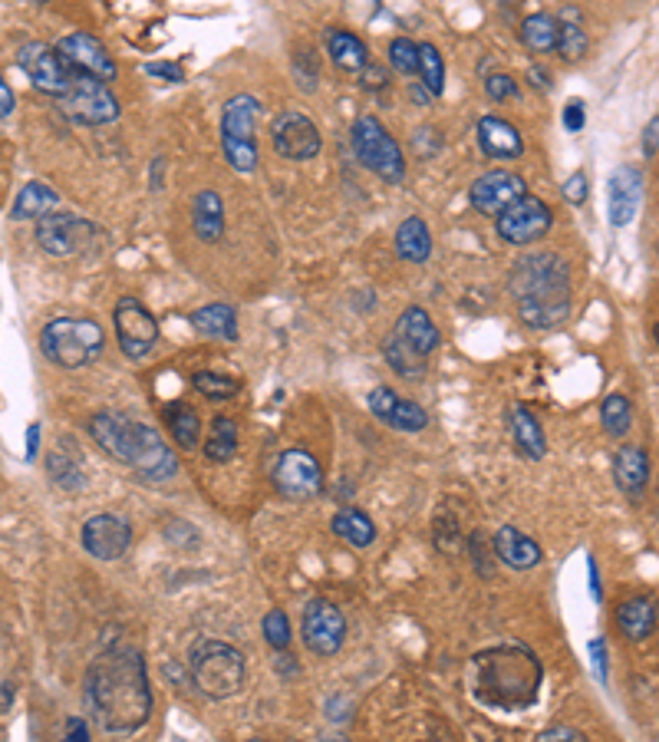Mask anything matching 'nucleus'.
I'll list each match as a JSON object with an SVG mask.
<instances>
[{
    "instance_id": "48",
    "label": "nucleus",
    "mask_w": 659,
    "mask_h": 742,
    "mask_svg": "<svg viewBox=\"0 0 659 742\" xmlns=\"http://www.w3.org/2000/svg\"><path fill=\"white\" fill-rule=\"evenodd\" d=\"M584 103L580 100H571L567 106H564V126H567V133H580L584 129Z\"/></svg>"
},
{
    "instance_id": "23",
    "label": "nucleus",
    "mask_w": 659,
    "mask_h": 742,
    "mask_svg": "<svg viewBox=\"0 0 659 742\" xmlns=\"http://www.w3.org/2000/svg\"><path fill=\"white\" fill-rule=\"evenodd\" d=\"M494 555L501 564L514 567V571H527V567H537L541 564V548L537 542H531L521 529L514 525H504L494 532Z\"/></svg>"
},
{
    "instance_id": "39",
    "label": "nucleus",
    "mask_w": 659,
    "mask_h": 742,
    "mask_svg": "<svg viewBox=\"0 0 659 742\" xmlns=\"http://www.w3.org/2000/svg\"><path fill=\"white\" fill-rule=\"evenodd\" d=\"M383 354L399 376H406V379H422L426 376V357H419L412 347H406L396 334H393V341L383 344Z\"/></svg>"
},
{
    "instance_id": "40",
    "label": "nucleus",
    "mask_w": 659,
    "mask_h": 742,
    "mask_svg": "<svg viewBox=\"0 0 659 742\" xmlns=\"http://www.w3.org/2000/svg\"><path fill=\"white\" fill-rule=\"evenodd\" d=\"M419 76H422L429 96H442L446 63H442V53L436 50V43H419Z\"/></svg>"
},
{
    "instance_id": "17",
    "label": "nucleus",
    "mask_w": 659,
    "mask_h": 742,
    "mask_svg": "<svg viewBox=\"0 0 659 742\" xmlns=\"http://www.w3.org/2000/svg\"><path fill=\"white\" fill-rule=\"evenodd\" d=\"M56 53L70 66V73H86L103 83L116 80V60L106 50V43L93 33H70L56 43Z\"/></svg>"
},
{
    "instance_id": "35",
    "label": "nucleus",
    "mask_w": 659,
    "mask_h": 742,
    "mask_svg": "<svg viewBox=\"0 0 659 742\" xmlns=\"http://www.w3.org/2000/svg\"><path fill=\"white\" fill-rule=\"evenodd\" d=\"M56 201H60V195L46 186V182H27V186L20 188L17 201H13V218H17V221H23V218H40V215H46Z\"/></svg>"
},
{
    "instance_id": "42",
    "label": "nucleus",
    "mask_w": 659,
    "mask_h": 742,
    "mask_svg": "<svg viewBox=\"0 0 659 742\" xmlns=\"http://www.w3.org/2000/svg\"><path fill=\"white\" fill-rule=\"evenodd\" d=\"M554 50L561 53V60L577 63L587 53V33L577 23H557V46Z\"/></svg>"
},
{
    "instance_id": "52",
    "label": "nucleus",
    "mask_w": 659,
    "mask_h": 742,
    "mask_svg": "<svg viewBox=\"0 0 659 742\" xmlns=\"http://www.w3.org/2000/svg\"><path fill=\"white\" fill-rule=\"evenodd\" d=\"M537 740H584V733L571 730V727H554V730H544Z\"/></svg>"
},
{
    "instance_id": "49",
    "label": "nucleus",
    "mask_w": 659,
    "mask_h": 742,
    "mask_svg": "<svg viewBox=\"0 0 659 742\" xmlns=\"http://www.w3.org/2000/svg\"><path fill=\"white\" fill-rule=\"evenodd\" d=\"M590 657H594V667H597V680L607 683V644H604V637H597L590 644Z\"/></svg>"
},
{
    "instance_id": "36",
    "label": "nucleus",
    "mask_w": 659,
    "mask_h": 742,
    "mask_svg": "<svg viewBox=\"0 0 659 742\" xmlns=\"http://www.w3.org/2000/svg\"><path fill=\"white\" fill-rule=\"evenodd\" d=\"M521 43L531 53H551L557 46V20L547 13H531L521 23Z\"/></svg>"
},
{
    "instance_id": "2",
    "label": "nucleus",
    "mask_w": 659,
    "mask_h": 742,
    "mask_svg": "<svg viewBox=\"0 0 659 742\" xmlns=\"http://www.w3.org/2000/svg\"><path fill=\"white\" fill-rule=\"evenodd\" d=\"M511 297L517 317L531 331H551L571 314V271L554 251L527 254L511 271Z\"/></svg>"
},
{
    "instance_id": "5",
    "label": "nucleus",
    "mask_w": 659,
    "mask_h": 742,
    "mask_svg": "<svg viewBox=\"0 0 659 742\" xmlns=\"http://www.w3.org/2000/svg\"><path fill=\"white\" fill-rule=\"evenodd\" d=\"M40 347L50 364H56L63 370H83L93 360H100V354L106 347V334L90 317H56L43 327Z\"/></svg>"
},
{
    "instance_id": "47",
    "label": "nucleus",
    "mask_w": 659,
    "mask_h": 742,
    "mask_svg": "<svg viewBox=\"0 0 659 742\" xmlns=\"http://www.w3.org/2000/svg\"><path fill=\"white\" fill-rule=\"evenodd\" d=\"M359 83L366 86V90H383L386 83H389V76H386V70L383 66H376V63H366L363 70H359Z\"/></svg>"
},
{
    "instance_id": "58",
    "label": "nucleus",
    "mask_w": 659,
    "mask_h": 742,
    "mask_svg": "<svg viewBox=\"0 0 659 742\" xmlns=\"http://www.w3.org/2000/svg\"><path fill=\"white\" fill-rule=\"evenodd\" d=\"M657 344H659V324H657Z\"/></svg>"
},
{
    "instance_id": "33",
    "label": "nucleus",
    "mask_w": 659,
    "mask_h": 742,
    "mask_svg": "<svg viewBox=\"0 0 659 742\" xmlns=\"http://www.w3.org/2000/svg\"><path fill=\"white\" fill-rule=\"evenodd\" d=\"M617 624H620V630H624L630 640H644V637H650L653 627H657V607H653V600H647V597H634V600H627V604L617 610Z\"/></svg>"
},
{
    "instance_id": "22",
    "label": "nucleus",
    "mask_w": 659,
    "mask_h": 742,
    "mask_svg": "<svg viewBox=\"0 0 659 742\" xmlns=\"http://www.w3.org/2000/svg\"><path fill=\"white\" fill-rule=\"evenodd\" d=\"M475 139H479V149L489 156V159H521L524 153V139L521 133L501 119V116H482L479 126H475Z\"/></svg>"
},
{
    "instance_id": "37",
    "label": "nucleus",
    "mask_w": 659,
    "mask_h": 742,
    "mask_svg": "<svg viewBox=\"0 0 659 742\" xmlns=\"http://www.w3.org/2000/svg\"><path fill=\"white\" fill-rule=\"evenodd\" d=\"M168 426H171V436L181 449H198V439H201V419L191 406L185 403H175L168 412H165Z\"/></svg>"
},
{
    "instance_id": "55",
    "label": "nucleus",
    "mask_w": 659,
    "mask_h": 742,
    "mask_svg": "<svg viewBox=\"0 0 659 742\" xmlns=\"http://www.w3.org/2000/svg\"><path fill=\"white\" fill-rule=\"evenodd\" d=\"M527 76H531V86H534V90H551V76H547V70L531 66V70H527Z\"/></svg>"
},
{
    "instance_id": "46",
    "label": "nucleus",
    "mask_w": 659,
    "mask_h": 742,
    "mask_svg": "<svg viewBox=\"0 0 659 742\" xmlns=\"http://www.w3.org/2000/svg\"><path fill=\"white\" fill-rule=\"evenodd\" d=\"M564 198L571 205H584L587 201V176L584 173H574L567 182H564Z\"/></svg>"
},
{
    "instance_id": "31",
    "label": "nucleus",
    "mask_w": 659,
    "mask_h": 742,
    "mask_svg": "<svg viewBox=\"0 0 659 742\" xmlns=\"http://www.w3.org/2000/svg\"><path fill=\"white\" fill-rule=\"evenodd\" d=\"M327 53L343 73H359L369 63L366 43L356 33H346V30H327Z\"/></svg>"
},
{
    "instance_id": "13",
    "label": "nucleus",
    "mask_w": 659,
    "mask_h": 742,
    "mask_svg": "<svg viewBox=\"0 0 659 742\" xmlns=\"http://www.w3.org/2000/svg\"><path fill=\"white\" fill-rule=\"evenodd\" d=\"M554 224V215L547 208V201L534 198V195H521L514 205H508L498 215V234L508 244H531L537 238H544Z\"/></svg>"
},
{
    "instance_id": "26",
    "label": "nucleus",
    "mask_w": 659,
    "mask_h": 742,
    "mask_svg": "<svg viewBox=\"0 0 659 742\" xmlns=\"http://www.w3.org/2000/svg\"><path fill=\"white\" fill-rule=\"evenodd\" d=\"M191 228H195V234H198L205 244L221 241V234H224V201H221L218 191L205 188V191L195 195V205H191Z\"/></svg>"
},
{
    "instance_id": "20",
    "label": "nucleus",
    "mask_w": 659,
    "mask_h": 742,
    "mask_svg": "<svg viewBox=\"0 0 659 742\" xmlns=\"http://www.w3.org/2000/svg\"><path fill=\"white\" fill-rule=\"evenodd\" d=\"M133 545V529L119 515H93L83 525V548L100 561H116L129 552Z\"/></svg>"
},
{
    "instance_id": "21",
    "label": "nucleus",
    "mask_w": 659,
    "mask_h": 742,
    "mask_svg": "<svg viewBox=\"0 0 659 742\" xmlns=\"http://www.w3.org/2000/svg\"><path fill=\"white\" fill-rule=\"evenodd\" d=\"M644 198V176L634 166H620L610 179V191H607V205H610V224L624 228L634 221L637 208Z\"/></svg>"
},
{
    "instance_id": "9",
    "label": "nucleus",
    "mask_w": 659,
    "mask_h": 742,
    "mask_svg": "<svg viewBox=\"0 0 659 742\" xmlns=\"http://www.w3.org/2000/svg\"><path fill=\"white\" fill-rule=\"evenodd\" d=\"M63 113L83 126H106L119 119V100L109 93V86L96 76L86 73H73L70 76V90L60 96Z\"/></svg>"
},
{
    "instance_id": "12",
    "label": "nucleus",
    "mask_w": 659,
    "mask_h": 742,
    "mask_svg": "<svg viewBox=\"0 0 659 742\" xmlns=\"http://www.w3.org/2000/svg\"><path fill=\"white\" fill-rule=\"evenodd\" d=\"M113 324H116L119 347L129 360H146L153 354L159 341V324L146 311V304H139L136 297H123L113 311Z\"/></svg>"
},
{
    "instance_id": "30",
    "label": "nucleus",
    "mask_w": 659,
    "mask_h": 742,
    "mask_svg": "<svg viewBox=\"0 0 659 742\" xmlns=\"http://www.w3.org/2000/svg\"><path fill=\"white\" fill-rule=\"evenodd\" d=\"M201 452H205V459L215 462V466L231 462L234 452H238V422L228 419V416H215L211 426H208V436H205Z\"/></svg>"
},
{
    "instance_id": "8",
    "label": "nucleus",
    "mask_w": 659,
    "mask_h": 742,
    "mask_svg": "<svg viewBox=\"0 0 659 742\" xmlns=\"http://www.w3.org/2000/svg\"><path fill=\"white\" fill-rule=\"evenodd\" d=\"M349 139H353V153H356L359 166L369 169L376 179L393 182V186H399L406 179L402 149H399V143L386 133V126L376 116H359L353 123Z\"/></svg>"
},
{
    "instance_id": "54",
    "label": "nucleus",
    "mask_w": 659,
    "mask_h": 742,
    "mask_svg": "<svg viewBox=\"0 0 659 742\" xmlns=\"http://www.w3.org/2000/svg\"><path fill=\"white\" fill-rule=\"evenodd\" d=\"M13 113V90L7 86V80H0V119Z\"/></svg>"
},
{
    "instance_id": "32",
    "label": "nucleus",
    "mask_w": 659,
    "mask_h": 742,
    "mask_svg": "<svg viewBox=\"0 0 659 742\" xmlns=\"http://www.w3.org/2000/svg\"><path fill=\"white\" fill-rule=\"evenodd\" d=\"M333 535L336 539H343L346 545H353V548H369L373 542H376V525H373V519L366 515V512H359V509H339L336 515H333Z\"/></svg>"
},
{
    "instance_id": "41",
    "label": "nucleus",
    "mask_w": 659,
    "mask_h": 742,
    "mask_svg": "<svg viewBox=\"0 0 659 742\" xmlns=\"http://www.w3.org/2000/svg\"><path fill=\"white\" fill-rule=\"evenodd\" d=\"M191 383H195V389H198L201 396H208V399H231V396H238V389H241L238 379H231V376L215 370L195 373Z\"/></svg>"
},
{
    "instance_id": "19",
    "label": "nucleus",
    "mask_w": 659,
    "mask_h": 742,
    "mask_svg": "<svg viewBox=\"0 0 659 742\" xmlns=\"http://www.w3.org/2000/svg\"><path fill=\"white\" fill-rule=\"evenodd\" d=\"M369 412L376 416V419H383L389 429H396V432H422L426 426H429V412L419 406V403H412V399H402L396 389H389V386H376L373 393H369Z\"/></svg>"
},
{
    "instance_id": "44",
    "label": "nucleus",
    "mask_w": 659,
    "mask_h": 742,
    "mask_svg": "<svg viewBox=\"0 0 659 742\" xmlns=\"http://www.w3.org/2000/svg\"><path fill=\"white\" fill-rule=\"evenodd\" d=\"M261 630H264V640H268L274 650H287V644H291V620H287L284 610H268Z\"/></svg>"
},
{
    "instance_id": "29",
    "label": "nucleus",
    "mask_w": 659,
    "mask_h": 742,
    "mask_svg": "<svg viewBox=\"0 0 659 742\" xmlns=\"http://www.w3.org/2000/svg\"><path fill=\"white\" fill-rule=\"evenodd\" d=\"M191 327L215 341H238V314L231 304H205L191 314Z\"/></svg>"
},
{
    "instance_id": "27",
    "label": "nucleus",
    "mask_w": 659,
    "mask_h": 742,
    "mask_svg": "<svg viewBox=\"0 0 659 742\" xmlns=\"http://www.w3.org/2000/svg\"><path fill=\"white\" fill-rule=\"evenodd\" d=\"M614 479L617 489L627 495H640L650 482V456L640 446H624L614 459Z\"/></svg>"
},
{
    "instance_id": "24",
    "label": "nucleus",
    "mask_w": 659,
    "mask_h": 742,
    "mask_svg": "<svg viewBox=\"0 0 659 742\" xmlns=\"http://www.w3.org/2000/svg\"><path fill=\"white\" fill-rule=\"evenodd\" d=\"M396 337H399L406 347H412L419 357H429V354L442 344L439 327L432 324V317H429L422 307H409V311H402V317L396 321Z\"/></svg>"
},
{
    "instance_id": "56",
    "label": "nucleus",
    "mask_w": 659,
    "mask_h": 742,
    "mask_svg": "<svg viewBox=\"0 0 659 742\" xmlns=\"http://www.w3.org/2000/svg\"><path fill=\"white\" fill-rule=\"evenodd\" d=\"M66 736H70V740L83 742V740H90V730H86L80 720H70V723H66Z\"/></svg>"
},
{
    "instance_id": "6",
    "label": "nucleus",
    "mask_w": 659,
    "mask_h": 742,
    "mask_svg": "<svg viewBox=\"0 0 659 742\" xmlns=\"http://www.w3.org/2000/svg\"><path fill=\"white\" fill-rule=\"evenodd\" d=\"M188 670L208 700H228L244 687V654L224 640H198L188 654Z\"/></svg>"
},
{
    "instance_id": "50",
    "label": "nucleus",
    "mask_w": 659,
    "mask_h": 742,
    "mask_svg": "<svg viewBox=\"0 0 659 742\" xmlns=\"http://www.w3.org/2000/svg\"><path fill=\"white\" fill-rule=\"evenodd\" d=\"M146 73H149V76H163L168 83H181V80H185L181 66H175V63H149Z\"/></svg>"
},
{
    "instance_id": "38",
    "label": "nucleus",
    "mask_w": 659,
    "mask_h": 742,
    "mask_svg": "<svg viewBox=\"0 0 659 742\" xmlns=\"http://www.w3.org/2000/svg\"><path fill=\"white\" fill-rule=\"evenodd\" d=\"M600 422H604V432L620 439L630 432V422H634V409H630V399L624 393H610L600 406Z\"/></svg>"
},
{
    "instance_id": "34",
    "label": "nucleus",
    "mask_w": 659,
    "mask_h": 742,
    "mask_svg": "<svg viewBox=\"0 0 659 742\" xmlns=\"http://www.w3.org/2000/svg\"><path fill=\"white\" fill-rule=\"evenodd\" d=\"M50 475H53V482H56L60 489H66V492H73V489H80V485L86 482L73 442H60V446H56V452L50 456Z\"/></svg>"
},
{
    "instance_id": "45",
    "label": "nucleus",
    "mask_w": 659,
    "mask_h": 742,
    "mask_svg": "<svg viewBox=\"0 0 659 742\" xmlns=\"http://www.w3.org/2000/svg\"><path fill=\"white\" fill-rule=\"evenodd\" d=\"M485 93L492 96V100H511V96H517V83L508 76V73H492L489 80H485Z\"/></svg>"
},
{
    "instance_id": "11",
    "label": "nucleus",
    "mask_w": 659,
    "mask_h": 742,
    "mask_svg": "<svg viewBox=\"0 0 659 742\" xmlns=\"http://www.w3.org/2000/svg\"><path fill=\"white\" fill-rule=\"evenodd\" d=\"M93 231L96 228L73 211H46V215L36 218V241L53 258L80 254L93 241Z\"/></svg>"
},
{
    "instance_id": "43",
    "label": "nucleus",
    "mask_w": 659,
    "mask_h": 742,
    "mask_svg": "<svg viewBox=\"0 0 659 742\" xmlns=\"http://www.w3.org/2000/svg\"><path fill=\"white\" fill-rule=\"evenodd\" d=\"M389 63H393L396 73L416 76L419 73V43H412L409 36H396L389 43Z\"/></svg>"
},
{
    "instance_id": "53",
    "label": "nucleus",
    "mask_w": 659,
    "mask_h": 742,
    "mask_svg": "<svg viewBox=\"0 0 659 742\" xmlns=\"http://www.w3.org/2000/svg\"><path fill=\"white\" fill-rule=\"evenodd\" d=\"M36 452H40V426L33 422V426L27 429V462H33Z\"/></svg>"
},
{
    "instance_id": "28",
    "label": "nucleus",
    "mask_w": 659,
    "mask_h": 742,
    "mask_svg": "<svg viewBox=\"0 0 659 742\" xmlns=\"http://www.w3.org/2000/svg\"><path fill=\"white\" fill-rule=\"evenodd\" d=\"M396 254L409 264H426L432 254V234L422 218H406L396 228Z\"/></svg>"
},
{
    "instance_id": "18",
    "label": "nucleus",
    "mask_w": 659,
    "mask_h": 742,
    "mask_svg": "<svg viewBox=\"0 0 659 742\" xmlns=\"http://www.w3.org/2000/svg\"><path fill=\"white\" fill-rule=\"evenodd\" d=\"M524 191V179L508 173V169H492L485 176H479L472 188H469V201L479 215H501L508 205H514Z\"/></svg>"
},
{
    "instance_id": "3",
    "label": "nucleus",
    "mask_w": 659,
    "mask_h": 742,
    "mask_svg": "<svg viewBox=\"0 0 659 742\" xmlns=\"http://www.w3.org/2000/svg\"><path fill=\"white\" fill-rule=\"evenodd\" d=\"M90 436L109 459L129 466L143 482H168L178 475L175 452L168 449L159 429L146 422H136L119 412H96L90 419Z\"/></svg>"
},
{
    "instance_id": "7",
    "label": "nucleus",
    "mask_w": 659,
    "mask_h": 742,
    "mask_svg": "<svg viewBox=\"0 0 659 742\" xmlns=\"http://www.w3.org/2000/svg\"><path fill=\"white\" fill-rule=\"evenodd\" d=\"M258 116H261V103L248 93L231 96L221 113V149H224L228 166L241 176L258 169V139H254Z\"/></svg>"
},
{
    "instance_id": "25",
    "label": "nucleus",
    "mask_w": 659,
    "mask_h": 742,
    "mask_svg": "<svg viewBox=\"0 0 659 742\" xmlns=\"http://www.w3.org/2000/svg\"><path fill=\"white\" fill-rule=\"evenodd\" d=\"M508 429H511L514 446H517V452H521L524 459H544V452H547V439H544V429H541L537 416H534L527 406L514 403V406L508 409Z\"/></svg>"
},
{
    "instance_id": "1",
    "label": "nucleus",
    "mask_w": 659,
    "mask_h": 742,
    "mask_svg": "<svg viewBox=\"0 0 659 742\" xmlns=\"http://www.w3.org/2000/svg\"><path fill=\"white\" fill-rule=\"evenodd\" d=\"M86 700L106 733H136L153 713L143 654L136 647L103 650L86 673Z\"/></svg>"
},
{
    "instance_id": "15",
    "label": "nucleus",
    "mask_w": 659,
    "mask_h": 742,
    "mask_svg": "<svg viewBox=\"0 0 659 742\" xmlns=\"http://www.w3.org/2000/svg\"><path fill=\"white\" fill-rule=\"evenodd\" d=\"M271 139H274V149L281 159H291V163H307V159H317L321 153V129L311 116L297 113V109H287L274 119L271 126Z\"/></svg>"
},
{
    "instance_id": "4",
    "label": "nucleus",
    "mask_w": 659,
    "mask_h": 742,
    "mask_svg": "<svg viewBox=\"0 0 659 742\" xmlns=\"http://www.w3.org/2000/svg\"><path fill=\"white\" fill-rule=\"evenodd\" d=\"M541 687L537 660L521 647H498L475 660V690L489 707H527Z\"/></svg>"
},
{
    "instance_id": "16",
    "label": "nucleus",
    "mask_w": 659,
    "mask_h": 742,
    "mask_svg": "<svg viewBox=\"0 0 659 742\" xmlns=\"http://www.w3.org/2000/svg\"><path fill=\"white\" fill-rule=\"evenodd\" d=\"M301 637H304L307 650L317 657L339 654V647L346 640V620H343L339 607L330 600H311L301 617Z\"/></svg>"
},
{
    "instance_id": "14",
    "label": "nucleus",
    "mask_w": 659,
    "mask_h": 742,
    "mask_svg": "<svg viewBox=\"0 0 659 742\" xmlns=\"http://www.w3.org/2000/svg\"><path fill=\"white\" fill-rule=\"evenodd\" d=\"M20 70L27 73V80L33 83V90L46 93V96H63L70 90V66L63 63V56L56 53V46L46 43H23L17 53Z\"/></svg>"
},
{
    "instance_id": "51",
    "label": "nucleus",
    "mask_w": 659,
    "mask_h": 742,
    "mask_svg": "<svg viewBox=\"0 0 659 742\" xmlns=\"http://www.w3.org/2000/svg\"><path fill=\"white\" fill-rule=\"evenodd\" d=\"M657 153H659V116L647 126V133H644V156L653 159Z\"/></svg>"
},
{
    "instance_id": "57",
    "label": "nucleus",
    "mask_w": 659,
    "mask_h": 742,
    "mask_svg": "<svg viewBox=\"0 0 659 742\" xmlns=\"http://www.w3.org/2000/svg\"><path fill=\"white\" fill-rule=\"evenodd\" d=\"M274 667H278V670H284V673H294V670H297L294 657H291V654H284V650H278V660H274Z\"/></svg>"
},
{
    "instance_id": "10",
    "label": "nucleus",
    "mask_w": 659,
    "mask_h": 742,
    "mask_svg": "<svg viewBox=\"0 0 659 742\" xmlns=\"http://www.w3.org/2000/svg\"><path fill=\"white\" fill-rule=\"evenodd\" d=\"M274 485L287 502H311L324 492V469L314 452L287 449L274 466Z\"/></svg>"
}]
</instances>
